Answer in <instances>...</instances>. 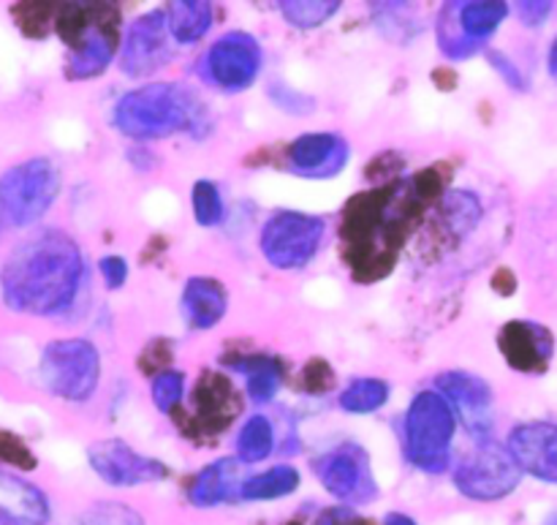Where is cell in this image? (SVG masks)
<instances>
[{
	"mask_svg": "<svg viewBox=\"0 0 557 525\" xmlns=\"http://www.w3.org/2000/svg\"><path fill=\"white\" fill-rule=\"evenodd\" d=\"M457 414L435 387L419 390L403 414V455L422 474H446L455 466Z\"/></svg>",
	"mask_w": 557,
	"mask_h": 525,
	"instance_id": "obj_4",
	"label": "cell"
},
{
	"mask_svg": "<svg viewBox=\"0 0 557 525\" xmlns=\"http://www.w3.org/2000/svg\"><path fill=\"white\" fill-rule=\"evenodd\" d=\"M87 281L85 254L69 232L41 227L9 251L0 265V300L33 319L65 314Z\"/></svg>",
	"mask_w": 557,
	"mask_h": 525,
	"instance_id": "obj_1",
	"label": "cell"
},
{
	"mask_svg": "<svg viewBox=\"0 0 557 525\" xmlns=\"http://www.w3.org/2000/svg\"><path fill=\"white\" fill-rule=\"evenodd\" d=\"M302 485V474L292 463H277L259 474L245 477L239 488V501H277L294 496Z\"/></svg>",
	"mask_w": 557,
	"mask_h": 525,
	"instance_id": "obj_24",
	"label": "cell"
},
{
	"mask_svg": "<svg viewBox=\"0 0 557 525\" xmlns=\"http://www.w3.org/2000/svg\"><path fill=\"white\" fill-rule=\"evenodd\" d=\"M63 180L49 158L36 156L14 163L0 178V229H33L58 202Z\"/></svg>",
	"mask_w": 557,
	"mask_h": 525,
	"instance_id": "obj_5",
	"label": "cell"
},
{
	"mask_svg": "<svg viewBox=\"0 0 557 525\" xmlns=\"http://www.w3.org/2000/svg\"><path fill=\"white\" fill-rule=\"evenodd\" d=\"M180 310H183V319L190 330H212V327L221 325L228 310L226 286L212 276L188 278L183 286V297H180Z\"/></svg>",
	"mask_w": 557,
	"mask_h": 525,
	"instance_id": "obj_21",
	"label": "cell"
},
{
	"mask_svg": "<svg viewBox=\"0 0 557 525\" xmlns=\"http://www.w3.org/2000/svg\"><path fill=\"white\" fill-rule=\"evenodd\" d=\"M174 60L166 9H152L136 16L123 33L117 65L128 80H145Z\"/></svg>",
	"mask_w": 557,
	"mask_h": 525,
	"instance_id": "obj_12",
	"label": "cell"
},
{
	"mask_svg": "<svg viewBox=\"0 0 557 525\" xmlns=\"http://www.w3.org/2000/svg\"><path fill=\"white\" fill-rule=\"evenodd\" d=\"M313 472L321 488L343 506H368L379 499V483L373 474V457L359 441H341L324 455L313 457Z\"/></svg>",
	"mask_w": 557,
	"mask_h": 525,
	"instance_id": "obj_9",
	"label": "cell"
},
{
	"mask_svg": "<svg viewBox=\"0 0 557 525\" xmlns=\"http://www.w3.org/2000/svg\"><path fill=\"white\" fill-rule=\"evenodd\" d=\"M555 3H539V0H533V3H517V16H520V22L525 27H542L544 22L549 20V14H553Z\"/></svg>",
	"mask_w": 557,
	"mask_h": 525,
	"instance_id": "obj_36",
	"label": "cell"
},
{
	"mask_svg": "<svg viewBox=\"0 0 557 525\" xmlns=\"http://www.w3.org/2000/svg\"><path fill=\"white\" fill-rule=\"evenodd\" d=\"M547 69H549V74H553V76H557V36H555V41H553V47H549V58H547Z\"/></svg>",
	"mask_w": 557,
	"mask_h": 525,
	"instance_id": "obj_38",
	"label": "cell"
},
{
	"mask_svg": "<svg viewBox=\"0 0 557 525\" xmlns=\"http://www.w3.org/2000/svg\"><path fill=\"white\" fill-rule=\"evenodd\" d=\"M348 142L335 131H308L288 142L286 169L305 180H330L348 167Z\"/></svg>",
	"mask_w": 557,
	"mask_h": 525,
	"instance_id": "obj_15",
	"label": "cell"
},
{
	"mask_svg": "<svg viewBox=\"0 0 557 525\" xmlns=\"http://www.w3.org/2000/svg\"><path fill=\"white\" fill-rule=\"evenodd\" d=\"M52 504L30 479L0 468V525H47Z\"/></svg>",
	"mask_w": 557,
	"mask_h": 525,
	"instance_id": "obj_19",
	"label": "cell"
},
{
	"mask_svg": "<svg viewBox=\"0 0 557 525\" xmlns=\"http://www.w3.org/2000/svg\"><path fill=\"white\" fill-rule=\"evenodd\" d=\"M38 376L49 395L82 406L101 384V352L90 338L49 341L38 359Z\"/></svg>",
	"mask_w": 557,
	"mask_h": 525,
	"instance_id": "obj_6",
	"label": "cell"
},
{
	"mask_svg": "<svg viewBox=\"0 0 557 525\" xmlns=\"http://www.w3.org/2000/svg\"><path fill=\"white\" fill-rule=\"evenodd\" d=\"M451 483L457 493L479 504L504 501L520 488L522 468L511 457L509 447L498 441H479L471 452L460 457L451 468Z\"/></svg>",
	"mask_w": 557,
	"mask_h": 525,
	"instance_id": "obj_7",
	"label": "cell"
},
{
	"mask_svg": "<svg viewBox=\"0 0 557 525\" xmlns=\"http://www.w3.org/2000/svg\"><path fill=\"white\" fill-rule=\"evenodd\" d=\"M498 349L506 365L517 374L536 376L544 374L555 354V338L539 321L515 319L506 321L498 332Z\"/></svg>",
	"mask_w": 557,
	"mask_h": 525,
	"instance_id": "obj_18",
	"label": "cell"
},
{
	"mask_svg": "<svg viewBox=\"0 0 557 525\" xmlns=\"http://www.w3.org/2000/svg\"><path fill=\"white\" fill-rule=\"evenodd\" d=\"M185 374L183 370H163V374L152 376L150 379V395H152V406L158 408L161 414L172 417L183 408L185 401Z\"/></svg>",
	"mask_w": 557,
	"mask_h": 525,
	"instance_id": "obj_30",
	"label": "cell"
},
{
	"mask_svg": "<svg viewBox=\"0 0 557 525\" xmlns=\"http://www.w3.org/2000/svg\"><path fill=\"white\" fill-rule=\"evenodd\" d=\"M243 463L237 457H218L194 474L188 485V501L196 510H215L239 499L243 488Z\"/></svg>",
	"mask_w": 557,
	"mask_h": 525,
	"instance_id": "obj_20",
	"label": "cell"
},
{
	"mask_svg": "<svg viewBox=\"0 0 557 525\" xmlns=\"http://www.w3.org/2000/svg\"><path fill=\"white\" fill-rule=\"evenodd\" d=\"M487 60H490V65H493V69L504 76L506 85L515 87V90H525L528 87L525 74H522L520 65H517L509 54L500 52V49H487Z\"/></svg>",
	"mask_w": 557,
	"mask_h": 525,
	"instance_id": "obj_34",
	"label": "cell"
},
{
	"mask_svg": "<svg viewBox=\"0 0 557 525\" xmlns=\"http://www.w3.org/2000/svg\"><path fill=\"white\" fill-rule=\"evenodd\" d=\"M381 525H419V523L413 521L411 515H406V512H386Z\"/></svg>",
	"mask_w": 557,
	"mask_h": 525,
	"instance_id": "obj_37",
	"label": "cell"
},
{
	"mask_svg": "<svg viewBox=\"0 0 557 525\" xmlns=\"http://www.w3.org/2000/svg\"><path fill=\"white\" fill-rule=\"evenodd\" d=\"M392 387L389 381L379 379V376H357V379L348 381L346 390L337 395V406L346 414H375L389 403Z\"/></svg>",
	"mask_w": 557,
	"mask_h": 525,
	"instance_id": "obj_26",
	"label": "cell"
},
{
	"mask_svg": "<svg viewBox=\"0 0 557 525\" xmlns=\"http://www.w3.org/2000/svg\"><path fill=\"white\" fill-rule=\"evenodd\" d=\"M482 199L473 191L455 188L441 196V218H444V223L455 237H466L468 232H473L479 221H482Z\"/></svg>",
	"mask_w": 557,
	"mask_h": 525,
	"instance_id": "obj_27",
	"label": "cell"
},
{
	"mask_svg": "<svg viewBox=\"0 0 557 525\" xmlns=\"http://www.w3.org/2000/svg\"><path fill=\"white\" fill-rule=\"evenodd\" d=\"M194 401V428L196 434L218 436L226 430L243 412V398L234 381L226 374L205 370L190 392Z\"/></svg>",
	"mask_w": 557,
	"mask_h": 525,
	"instance_id": "obj_16",
	"label": "cell"
},
{
	"mask_svg": "<svg viewBox=\"0 0 557 525\" xmlns=\"http://www.w3.org/2000/svg\"><path fill=\"white\" fill-rule=\"evenodd\" d=\"M509 11L511 5L504 0H468V3L444 5L435 25L441 52L451 60L471 58L504 25Z\"/></svg>",
	"mask_w": 557,
	"mask_h": 525,
	"instance_id": "obj_10",
	"label": "cell"
},
{
	"mask_svg": "<svg viewBox=\"0 0 557 525\" xmlns=\"http://www.w3.org/2000/svg\"><path fill=\"white\" fill-rule=\"evenodd\" d=\"M272 452H275V425L267 414H250L237 430L234 457L243 466H256V463H264Z\"/></svg>",
	"mask_w": 557,
	"mask_h": 525,
	"instance_id": "obj_25",
	"label": "cell"
},
{
	"mask_svg": "<svg viewBox=\"0 0 557 525\" xmlns=\"http://www.w3.org/2000/svg\"><path fill=\"white\" fill-rule=\"evenodd\" d=\"M98 272H101V281L103 286L109 289V292H120V289L128 283V261L123 259V256H101L98 259Z\"/></svg>",
	"mask_w": 557,
	"mask_h": 525,
	"instance_id": "obj_33",
	"label": "cell"
},
{
	"mask_svg": "<svg viewBox=\"0 0 557 525\" xmlns=\"http://www.w3.org/2000/svg\"><path fill=\"white\" fill-rule=\"evenodd\" d=\"M112 123L134 142H161L177 134L201 139L212 129L210 109L183 82H147L123 93L112 109Z\"/></svg>",
	"mask_w": 557,
	"mask_h": 525,
	"instance_id": "obj_2",
	"label": "cell"
},
{
	"mask_svg": "<svg viewBox=\"0 0 557 525\" xmlns=\"http://www.w3.org/2000/svg\"><path fill=\"white\" fill-rule=\"evenodd\" d=\"M326 221L299 210H277L261 223L259 254L275 270H302L324 243Z\"/></svg>",
	"mask_w": 557,
	"mask_h": 525,
	"instance_id": "obj_8",
	"label": "cell"
},
{
	"mask_svg": "<svg viewBox=\"0 0 557 525\" xmlns=\"http://www.w3.org/2000/svg\"><path fill=\"white\" fill-rule=\"evenodd\" d=\"M435 390L449 401L457 419L479 441H490L495 419V398L487 381L468 370H446L435 379Z\"/></svg>",
	"mask_w": 557,
	"mask_h": 525,
	"instance_id": "obj_14",
	"label": "cell"
},
{
	"mask_svg": "<svg viewBox=\"0 0 557 525\" xmlns=\"http://www.w3.org/2000/svg\"><path fill=\"white\" fill-rule=\"evenodd\" d=\"M166 20L172 41L180 47H194L210 33L215 22V5L207 0H180V3L166 5Z\"/></svg>",
	"mask_w": 557,
	"mask_h": 525,
	"instance_id": "obj_23",
	"label": "cell"
},
{
	"mask_svg": "<svg viewBox=\"0 0 557 525\" xmlns=\"http://www.w3.org/2000/svg\"><path fill=\"white\" fill-rule=\"evenodd\" d=\"M190 212H194V221L201 229L221 227L223 218H226V202H223L215 180H196L194 188H190Z\"/></svg>",
	"mask_w": 557,
	"mask_h": 525,
	"instance_id": "obj_29",
	"label": "cell"
},
{
	"mask_svg": "<svg viewBox=\"0 0 557 525\" xmlns=\"http://www.w3.org/2000/svg\"><path fill=\"white\" fill-rule=\"evenodd\" d=\"M341 9V0H283L281 3L283 20L297 30H315L326 25Z\"/></svg>",
	"mask_w": 557,
	"mask_h": 525,
	"instance_id": "obj_28",
	"label": "cell"
},
{
	"mask_svg": "<svg viewBox=\"0 0 557 525\" xmlns=\"http://www.w3.org/2000/svg\"><path fill=\"white\" fill-rule=\"evenodd\" d=\"M302 387L310 395H321V392L332 390L335 387V370L326 363L324 357H313L302 368Z\"/></svg>",
	"mask_w": 557,
	"mask_h": 525,
	"instance_id": "obj_32",
	"label": "cell"
},
{
	"mask_svg": "<svg viewBox=\"0 0 557 525\" xmlns=\"http://www.w3.org/2000/svg\"><path fill=\"white\" fill-rule=\"evenodd\" d=\"M58 27L60 36L69 41L65 76L71 82L98 80L117 60L120 44H123L117 5H65Z\"/></svg>",
	"mask_w": 557,
	"mask_h": 525,
	"instance_id": "obj_3",
	"label": "cell"
},
{
	"mask_svg": "<svg viewBox=\"0 0 557 525\" xmlns=\"http://www.w3.org/2000/svg\"><path fill=\"white\" fill-rule=\"evenodd\" d=\"M313 525H370L368 517L359 515L354 506H326L324 512H319V517H315Z\"/></svg>",
	"mask_w": 557,
	"mask_h": 525,
	"instance_id": "obj_35",
	"label": "cell"
},
{
	"mask_svg": "<svg viewBox=\"0 0 557 525\" xmlns=\"http://www.w3.org/2000/svg\"><path fill=\"white\" fill-rule=\"evenodd\" d=\"M87 463L92 474L109 488L128 490L139 485L163 483L169 477V466L158 457L141 455L128 441L123 439H101L87 447Z\"/></svg>",
	"mask_w": 557,
	"mask_h": 525,
	"instance_id": "obj_13",
	"label": "cell"
},
{
	"mask_svg": "<svg viewBox=\"0 0 557 525\" xmlns=\"http://www.w3.org/2000/svg\"><path fill=\"white\" fill-rule=\"evenodd\" d=\"M511 457L522 474L547 485H557V425L544 419H531L511 428L506 439Z\"/></svg>",
	"mask_w": 557,
	"mask_h": 525,
	"instance_id": "obj_17",
	"label": "cell"
},
{
	"mask_svg": "<svg viewBox=\"0 0 557 525\" xmlns=\"http://www.w3.org/2000/svg\"><path fill=\"white\" fill-rule=\"evenodd\" d=\"M79 525H145V517L120 501H96L82 512Z\"/></svg>",
	"mask_w": 557,
	"mask_h": 525,
	"instance_id": "obj_31",
	"label": "cell"
},
{
	"mask_svg": "<svg viewBox=\"0 0 557 525\" xmlns=\"http://www.w3.org/2000/svg\"><path fill=\"white\" fill-rule=\"evenodd\" d=\"M223 365L232 374L245 376V395L256 406H267L275 401L283 387V376H286L281 359L270 357V354H228L223 357Z\"/></svg>",
	"mask_w": 557,
	"mask_h": 525,
	"instance_id": "obj_22",
	"label": "cell"
},
{
	"mask_svg": "<svg viewBox=\"0 0 557 525\" xmlns=\"http://www.w3.org/2000/svg\"><path fill=\"white\" fill-rule=\"evenodd\" d=\"M264 49L248 30H228L210 44L201 58V74L226 96L245 93L261 74Z\"/></svg>",
	"mask_w": 557,
	"mask_h": 525,
	"instance_id": "obj_11",
	"label": "cell"
}]
</instances>
